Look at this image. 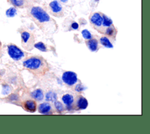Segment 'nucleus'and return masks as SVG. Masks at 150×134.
Segmentation results:
<instances>
[{"label":"nucleus","instance_id":"obj_10","mask_svg":"<svg viewBox=\"0 0 150 134\" xmlns=\"http://www.w3.org/2000/svg\"><path fill=\"white\" fill-rule=\"evenodd\" d=\"M49 6H50L52 10L54 13H58L62 10V6L60 5L59 3L56 0L52 1L49 3Z\"/></svg>","mask_w":150,"mask_h":134},{"label":"nucleus","instance_id":"obj_3","mask_svg":"<svg viewBox=\"0 0 150 134\" xmlns=\"http://www.w3.org/2000/svg\"><path fill=\"white\" fill-rule=\"evenodd\" d=\"M42 65L40 59L36 57L30 58L23 62V65L29 69H37L39 68Z\"/></svg>","mask_w":150,"mask_h":134},{"label":"nucleus","instance_id":"obj_2","mask_svg":"<svg viewBox=\"0 0 150 134\" xmlns=\"http://www.w3.org/2000/svg\"><path fill=\"white\" fill-rule=\"evenodd\" d=\"M8 53L9 57L15 61L20 60L23 56V52L15 44H9L8 45Z\"/></svg>","mask_w":150,"mask_h":134},{"label":"nucleus","instance_id":"obj_26","mask_svg":"<svg viewBox=\"0 0 150 134\" xmlns=\"http://www.w3.org/2000/svg\"><path fill=\"white\" fill-rule=\"evenodd\" d=\"M71 28H72L73 29L76 30V29H77L79 28V24H78L77 23H76V22H73V23L71 24Z\"/></svg>","mask_w":150,"mask_h":134},{"label":"nucleus","instance_id":"obj_27","mask_svg":"<svg viewBox=\"0 0 150 134\" xmlns=\"http://www.w3.org/2000/svg\"><path fill=\"white\" fill-rule=\"evenodd\" d=\"M67 109L69 110V111H70L72 110V106L71 105H67Z\"/></svg>","mask_w":150,"mask_h":134},{"label":"nucleus","instance_id":"obj_25","mask_svg":"<svg viewBox=\"0 0 150 134\" xmlns=\"http://www.w3.org/2000/svg\"><path fill=\"white\" fill-rule=\"evenodd\" d=\"M3 89H5V90H3V92H5V93H4V94H7L10 91V88L7 85H5V86H4V87H3Z\"/></svg>","mask_w":150,"mask_h":134},{"label":"nucleus","instance_id":"obj_21","mask_svg":"<svg viewBox=\"0 0 150 134\" xmlns=\"http://www.w3.org/2000/svg\"><path fill=\"white\" fill-rule=\"evenodd\" d=\"M54 105L56 109L57 110V111L59 112H61L63 111V106L60 101H55L54 103Z\"/></svg>","mask_w":150,"mask_h":134},{"label":"nucleus","instance_id":"obj_28","mask_svg":"<svg viewBox=\"0 0 150 134\" xmlns=\"http://www.w3.org/2000/svg\"><path fill=\"white\" fill-rule=\"evenodd\" d=\"M60 1L61 2H64H64H67L68 0H60Z\"/></svg>","mask_w":150,"mask_h":134},{"label":"nucleus","instance_id":"obj_18","mask_svg":"<svg viewBox=\"0 0 150 134\" xmlns=\"http://www.w3.org/2000/svg\"><path fill=\"white\" fill-rule=\"evenodd\" d=\"M34 47L41 51L45 52L47 51V48L44 43L42 42H38L34 45Z\"/></svg>","mask_w":150,"mask_h":134},{"label":"nucleus","instance_id":"obj_12","mask_svg":"<svg viewBox=\"0 0 150 134\" xmlns=\"http://www.w3.org/2000/svg\"><path fill=\"white\" fill-rule=\"evenodd\" d=\"M62 101L66 105H71L73 103L74 101V98L72 95H70L69 94H66L63 96Z\"/></svg>","mask_w":150,"mask_h":134},{"label":"nucleus","instance_id":"obj_22","mask_svg":"<svg viewBox=\"0 0 150 134\" xmlns=\"http://www.w3.org/2000/svg\"><path fill=\"white\" fill-rule=\"evenodd\" d=\"M84 90H85L84 87L83 85H81V84H77L76 87H75V90L78 91V92H81V91H83Z\"/></svg>","mask_w":150,"mask_h":134},{"label":"nucleus","instance_id":"obj_9","mask_svg":"<svg viewBox=\"0 0 150 134\" xmlns=\"http://www.w3.org/2000/svg\"><path fill=\"white\" fill-rule=\"evenodd\" d=\"M77 106L80 110H84L88 106V101L87 99L82 96L79 97L77 102Z\"/></svg>","mask_w":150,"mask_h":134},{"label":"nucleus","instance_id":"obj_7","mask_svg":"<svg viewBox=\"0 0 150 134\" xmlns=\"http://www.w3.org/2000/svg\"><path fill=\"white\" fill-rule=\"evenodd\" d=\"M38 110L41 114H47L51 110V105L48 103H43L39 105Z\"/></svg>","mask_w":150,"mask_h":134},{"label":"nucleus","instance_id":"obj_8","mask_svg":"<svg viewBox=\"0 0 150 134\" xmlns=\"http://www.w3.org/2000/svg\"><path fill=\"white\" fill-rule=\"evenodd\" d=\"M30 95L32 98H33L34 99H35L36 100H38V101H41L43 98V91L40 89H36L34 91H33L31 93Z\"/></svg>","mask_w":150,"mask_h":134},{"label":"nucleus","instance_id":"obj_20","mask_svg":"<svg viewBox=\"0 0 150 134\" xmlns=\"http://www.w3.org/2000/svg\"><path fill=\"white\" fill-rule=\"evenodd\" d=\"M81 34H82V36H83V37L85 39H87V40H90L91 38V33L87 29H84L83 30H82L81 31Z\"/></svg>","mask_w":150,"mask_h":134},{"label":"nucleus","instance_id":"obj_15","mask_svg":"<svg viewBox=\"0 0 150 134\" xmlns=\"http://www.w3.org/2000/svg\"><path fill=\"white\" fill-rule=\"evenodd\" d=\"M16 12H17V10L15 8L11 7L6 10L5 14H6V16L8 17H12L16 15Z\"/></svg>","mask_w":150,"mask_h":134},{"label":"nucleus","instance_id":"obj_23","mask_svg":"<svg viewBox=\"0 0 150 134\" xmlns=\"http://www.w3.org/2000/svg\"><path fill=\"white\" fill-rule=\"evenodd\" d=\"M105 33H106V34H107L108 36H112L114 33V29L112 27H108L106 30Z\"/></svg>","mask_w":150,"mask_h":134},{"label":"nucleus","instance_id":"obj_30","mask_svg":"<svg viewBox=\"0 0 150 134\" xmlns=\"http://www.w3.org/2000/svg\"><path fill=\"white\" fill-rule=\"evenodd\" d=\"M95 1H97H97H99V0H95Z\"/></svg>","mask_w":150,"mask_h":134},{"label":"nucleus","instance_id":"obj_24","mask_svg":"<svg viewBox=\"0 0 150 134\" xmlns=\"http://www.w3.org/2000/svg\"><path fill=\"white\" fill-rule=\"evenodd\" d=\"M9 98L12 101H16L18 99V96L15 94H12L9 96Z\"/></svg>","mask_w":150,"mask_h":134},{"label":"nucleus","instance_id":"obj_19","mask_svg":"<svg viewBox=\"0 0 150 134\" xmlns=\"http://www.w3.org/2000/svg\"><path fill=\"white\" fill-rule=\"evenodd\" d=\"M30 34L29 33H28V31H23L22 33H21V38H22V40L23 43H26L28 40H29L30 38Z\"/></svg>","mask_w":150,"mask_h":134},{"label":"nucleus","instance_id":"obj_4","mask_svg":"<svg viewBox=\"0 0 150 134\" xmlns=\"http://www.w3.org/2000/svg\"><path fill=\"white\" fill-rule=\"evenodd\" d=\"M63 81L69 86L74 84L77 81V76L75 72L71 71H67L63 73L62 75Z\"/></svg>","mask_w":150,"mask_h":134},{"label":"nucleus","instance_id":"obj_17","mask_svg":"<svg viewBox=\"0 0 150 134\" xmlns=\"http://www.w3.org/2000/svg\"><path fill=\"white\" fill-rule=\"evenodd\" d=\"M8 1L16 7H21L24 4V0H8Z\"/></svg>","mask_w":150,"mask_h":134},{"label":"nucleus","instance_id":"obj_14","mask_svg":"<svg viewBox=\"0 0 150 134\" xmlns=\"http://www.w3.org/2000/svg\"><path fill=\"white\" fill-rule=\"evenodd\" d=\"M100 43L105 47H107V48H112L113 47L112 44H111V43L110 42L109 39L108 38H107L106 37H102L100 38Z\"/></svg>","mask_w":150,"mask_h":134},{"label":"nucleus","instance_id":"obj_16","mask_svg":"<svg viewBox=\"0 0 150 134\" xmlns=\"http://www.w3.org/2000/svg\"><path fill=\"white\" fill-rule=\"evenodd\" d=\"M103 22H102V24L105 27H110L112 24V20L108 17L107 16H105V15H103Z\"/></svg>","mask_w":150,"mask_h":134},{"label":"nucleus","instance_id":"obj_11","mask_svg":"<svg viewBox=\"0 0 150 134\" xmlns=\"http://www.w3.org/2000/svg\"><path fill=\"white\" fill-rule=\"evenodd\" d=\"M87 45L91 51H96L98 48V42L96 39H91L87 42Z\"/></svg>","mask_w":150,"mask_h":134},{"label":"nucleus","instance_id":"obj_13","mask_svg":"<svg viewBox=\"0 0 150 134\" xmlns=\"http://www.w3.org/2000/svg\"><path fill=\"white\" fill-rule=\"evenodd\" d=\"M57 100V94L53 91H49L46 94V100L54 102Z\"/></svg>","mask_w":150,"mask_h":134},{"label":"nucleus","instance_id":"obj_1","mask_svg":"<svg viewBox=\"0 0 150 134\" xmlns=\"http://www.w3.org/2000/svg\"><path fill=\"white\" fill-rule=\"evenodd\" d=\"M30 13L40 23L48 22L50 20V16L49 15L39 6L32 7L30 10Z\"/></svg>","mask_w":150,"mask_h":134},{"label":"nucleus","instance_id":"obj_29","mask_svg":"<svg viewBox=\"0 0 150 134\" xmlns=\"http://www.w3.org/2000/svg\"><path fill=\"white\" fill-rule=\"evenodd\" d=\"M1 41H0V47H1Z\"/></svg>","mask_w":150,"mask_h":134},{"label":"nucleus","instance_id":"obj_6","mask_svg":"<svg viewBox=\"0 0 150 134\" xmlns=\"http://www.w3.org/2000/svg\"><path fill=\"white\" fill-rule=\"evenodd\" d=\"M24 107L28 111L34 112L36 110V104L33 100H27L24 104Z\"/></svg>","mask_w":150,"mask_h":134},{"label":"nucleus","instance_id":"obj_5","mask_svg":"<svg viewBox=\"0 0 150 134\" xmlns=\"http://www.w3.org/2000/svg\"><path fill=\"white\" fill-rule=\"evenodd\" d=\"M91 22L97 26H100L102 24L103 17L98 13H94L90 19Z\"/></svg>","mask_w":150,"mask_h":134}]
</instances>
